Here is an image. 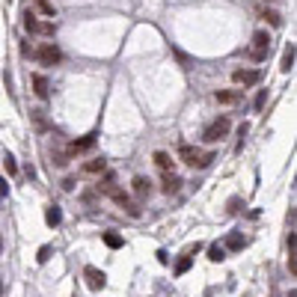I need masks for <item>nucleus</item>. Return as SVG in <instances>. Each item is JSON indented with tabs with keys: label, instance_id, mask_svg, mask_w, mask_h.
Returning <instances> with one entry per match:
<instances>
[{
	"label": "nucleus",
	"instance_id": "nucleus-1",
	"mask_svg": "<svg viewBox=\"0 0 297 297\" xmlns=\"http://www.w3.org/2000/svg\"><path fill=\"white\" fill-rule=\"evenodd\" d=\"M229 128H232L229 116H217V119L208 122V128L202 131V140H205V143H220V140L229 134Z\"/></svg>",
	"mask_w": 297,
	"mask_h": 297
},
{
	"label": "nucleus",
	"instance_id": "nucleus-2",
	"mask_svg": "<svg viewBox=\"0 0 297 297\" xmlns=\"http://www.w3.org/2000/svg\"><path fill=\"white\" fill-rule=\"evenodd\" d=\"M24 27H27V33H36V36H54L57 33L54 21H42L33 12H24Z\"/></svg>",
	"mask_w": 297,
	"mask_h": 297
},
{
	"label": "nucleus",
	"instance_id": "nucleus-3",
	"mask_svg": "<svg viewBox=\"0 0 297 297\" xmlns=\"http://www.w3.org/2000/svg\"><path fill=\"white\" fill-rule=\"evenodd\" d=\"M268 51H271V36H268V30H259L250 45V59L262 62V59H268Z\"/></svg>",
	"mask_w": 297,
	"mask_h": 297
},
{
	"label": "nucleus",
	"instance_id": "nucleus-4",
	"mask_svg": "<svg viewBox=\"0 0 297 297\" xmlns=\"http://www.w3.org/2000/svg\"><path fill=\"white\" fill-rule=\"evenodd\" d=\"M36 59H39L42 65H57V62L62 59V51H59L54 42H45V45H39V51H36Z\"/></svg>",
	"mask_w": 297,
	"mask_h": 297
},
{
	"label": "nucleus",
	"instance_id": "nucleus-5",
	"mask_svg": "<svg viewBox=\"0 0 297 297\" xmlns=\"http://www.w3.org/2000/svg\"><path fill=\"white\" fill-rule=\"evenodd\" d=\"M232 80H235L238 86H256V83L262 80V71H259V68H235V71H232Z\"/></svg>",
	"mask_w": 297,
	"mask_h": 297
},
{
	"label": "nucleus",
	"instance_id": "nucleus-6",
	"mask_svg": "<svg viewBox=\"0 0 297 297\" xmlns=\"http://www.w3.org/2000/svg\"><path fill=\"white\" fill-rule=\"evenodd\" d=\"M83 277H86V286H89L92 292H101V289L107 286V277H104V271H98V268H92V265L83 271Z\"/></svg>",
	"mask_w": 297,
	"mask_h": 297
},
{
	"label": "nucleus",
	"instance_id": "nucleus-7",
	"mask_svg": "<svg viewBox=\"0 0 297 297\" xmlns=\"http://www.w3.org/2000/svg\"><path fill=\"white\" fill-rule=\"evenodd\" d=\"M30 80H33V92H36L42 101H48V98H51V86H48V77H45V74H33Z\"/></svg>",
	"mask_w": 297,
	"mask_h": 297
},
{
	"label": "nucleus",
	"instance_id": "nucleus-8",
	"mask_svg": "<svg viewBox=\"0 0 297 297\" xmlns=\"http://www.w3.org/2000/svg\"><path fill=\"white\" fill-rule=\"evenodd\" d=\"M199 149L196 146H190V143H184V146H178V161H184V164H190V167H196V161H199Z\"/></svg>",
	"mask_w": 297,
	"mask_h": 297
},
{
	"label": "nucleus",
	"instance_id": "nucleus-9",
	"mask_svg": "<svg viewBox=\"0 0 297 297\" xmlns=\"http://www.w3.org/2000/svg\"><path fill=\"white\" fill-rule=\"evenodd\" d=\"M95 146V134H86L83 140H74L71 146H68V155H77V152H89Z\"/></svg>",
	"mask_w": 297,
	"mask_h": 297
},
{
	"label": "nucleus",
	"instance_id": "nucleus-10",
	"mask_svg": "<svg viewBox=\"0 0 297 297\" xmlns=\"http://www.w3.org/2000/svg\"><path fill=\"white\" fill-rule=\"evenodd\" d=\"M131 187H134V193H137L140 199H146V196L152 193V181H149V178H143V176H137V178L131 181Z\"/></svg>",
	"mask_w": 297,
	"mask_h": 297
},
{
	"label": "nucleus",
	"instance_id": "nucleus-11",
	"mask_svg": "<svg viewBox=\"0 0 297 297\" xmlns=\"http://www.w3.org/2000/svg\"><path fill=\"white\" fill-rule=\"evenodd\" d=\"M238 98H241L238 89H220V92H214V101H217V104H235Z\"/></svg>",
	"mask_w": 297,
	"mask_h": 297
},
{
	"label": "nucleus",
	"instance_id": "nucleus-12",
	"mask_svg": "<svg viewBox=\"0 0 297 297\" xmlns=\"http://www.w3.org/2000/svg\"><path fill=\"white\" fill-rule=\"evenodd\" d=\"M173 164H176V161H173L167 152H155V167H158L164 176H167V173H173Z\"/></svg>",
	"mask_w": 297,
	"mask_h": 297
},
{
	"label": "nucleus",
	"instance_id": "nucleus-13",
	"mask_svg": "<svg viewBox=\"0 0 297 297\" xmlns=\"http://www.w3.org/2000/svg\"><path fill=\"white\" fill-rule=\"evenodd\" d=\"M80 170H83L86 176H98V173H104V170H107V164H104V158H92V161H86Z\"/></svg>",
	"mask_w": 297,
	"mask_h": 297
},
{
	"label": "nucleus",
	"instance_id": "nucleus-14",
	"mask_svg": "<svg viewBox=\"0 0 297 297\" xmlns=\"http://www.w3.org/2000/svg\"><path fill=\"white\" fill-rule=\"evenodd\" d=\"M178 187H181V178H178L176 173H167V176H164V184H161V190H164V193H176Z\"/></svg>",
	"mask_w": 297,
	"mask_h": 297
},
{
	"label": "nucleus",
	"instance_id": "nucleus-15",
	"mask_svg": "<svg viewBox=\"0 0 297 297\" xmlns=\"http://www.w3.org/2000/svg\"><path fill=\"white\" fill-rule=\"evenodd\" d=\"M45 223L54 229V226H59L62 223V211L57 208V205H48V211H45Z\"/></svg>",
	"mask_w": 297,
	"mask_h": 297
},
{
	"label": "nucleus",
	"instance_id": "nucleus-16",
	"mask_svg": "<svg viewBox=\"0 0 297 297\" xmlns=\"http://www.w3.org/2000/svg\"><path fill=\"white\" fill-rule=\"evenodd\" d=\"M280 68H283V71H292V68H295V45H289V48H286V54H283V62H280Z\"/></svg>",
	"mask_w": 297,
	"mask_h": 297
},
{
	"label": "nucleus",
	"instance_id": "nucleus-17",
	"mask_svg": "<svg viewBox=\"0 0 297 297\" xmlns=\"http://www.w3.org/2000/svg\"><path fill=\"white\" fill-rule=\"evenodd\" d=\"M190 265H193V256H187V253H184V256H181V259L176 262V277L187 274V271H190Z\"/></svg>",
	"mask_w": 297,
	"mask_h": 297
},
{
	"label": "nucleus",
	"instance_id": "nucleus-18",
	"mask_svg": "<svg viewBox=\"0 0 297 297\" xmlns=\"http://www.w3.org/2000/svg\"><path fill=\"white\" fill-rule=\"evenodd\" d=\"M262 18H265L271 27H280V24H283V18H280V12H277V9H262Z\"/></svg>",
	"mask_w": 297,
	"mask_h": 297
},
{
	"label": "nucleus",
	"instance_id": "nucleus-19",
	"mask_svg": "<svg viewBox=\"0 0 297 297\" xmlns=\"http://www.w3.org/2000/svg\"><path fill=\"white\" fill-rule=\"evenodd\" d=\"M101 238H104V244H107L110 250H119V247H122V235H116V232H104Z\"/></svg>",
	"mask_w": 297,
	"mask_h": 297
},
{
	"label": "nucleus",
	"instance_id": "nucleus-20",
	"mask_svg": "<svg viewBox=\"0 0 297 297\" xmlns=\"http://www.w3.org/2000/svg\"><path fill=\"white\" fill-rule=\"evenodd\" d=\"M33 3H36V9H39L45 18H54V3H51V0H33Z\"/></svg>",
	"mask_w": 297,
	"mask_h": 297
},
{
	"label": "nucleus",
	"instance_id": "nucleus-21",
	"mask_svg": "<svg viewBox=\"0 0 297 297\" xmlns=\"http://www.w3.org/2000/svg\"><path fill=\"white\" fill-rule=\"evenodd\" d=\"M208 259H211V262H223V259H226V250H223L220 244H214V247L208 250Z\"/></svg>",
	"mask_w": 297,
	"mask_h": 297
},
{
	"label": "nucleus",
	"instance_id": "nucleus-22",
	"mask_svg": "<svg viewBox=\"0 0 297 297\" xmlns=\"http://www.w3.org/2000/svg\"><path fill=\"white\" fill-rule=\"evenodd\" d=\"M30 116H33V125H36L39 131H45V128H48V122H45V113H42V110H33Z\"/></svg>",
	"mask_w": 297,
	"mask_h": 297
},
{
	"label": "nucleus",
	"instance_id": "nucleus-23",
	"mask_svg": "<svg viewBox=\"0 0 297 297\" xmlns=\"http://www.w3.org/2000/svg\"><path fill=\"white\" fill-rule=\"evenodd\" d=\"M244 244H247V241H244L241 235H229V241H226V247H229V250H241Z\"/></svg>",
	"mask_w": 297,
	"mask_h": 297
},
{
	"label": "nucleus",
	"instance_id": "nucleus-24",
	"mask_svg": "<svg viewBox=\"0 0 297 297\" xmlns=\"http://www.w3.org/2000/svg\"><path fill=\"white\" fill-rule=\"evenodd\" d=\"M3 167H6V173H9V176H15V173H18V164H15V158H12V155H6V158H3Z\"/></svg>",
	"mask_w": 297,
	"mask_h": 297
},
{
	"label": "nucleus",
	"instance_id": "nucleus-25",
	"mask_svg": "<svg viewBox=\"0 0 297 297\" xmlns=\"http://www.w3.org/2000/svg\"><path fill=\"white\" fill-rule=\"evenodd\" d=\"M211 161H214V152H205V155H199V161H196V167H199V170H205V167H208Z\"/></svg>",
	"mask_w": 297,
	"mask_h": 297
},
{
	"label": "nucleus",
	"instance_id": "nucleus-26",
	"mask_svg": "<svg viewBox=\"0 0 297 297\" xmlns=\"http://www.w3.org/2000/svg\"><path fill=\"white\" fill-rule=\"evenodd\" d=\"M51 253H54V250H51V247H48V244H45V247H42V250H39V256H36V262H39V265H45V262H48V259H51Z\"/></svg>",
	"mask_w": 297,
	"mask_h": 297
},
{
	"label": "nucleus",
	"instance_id": "nucleus-27",
	"mask_svg": "<svg viewBox=\"0 0 297 297\" xmlns=\"http://www.w3.org/2000/svg\"><path fill=\"white\" fill-rule=\"evenodd\" d=\"M265 98H268V92H265V89H259L256 101H253V104H256V110H262V107H265Z\"/></svg>",
	"mask_w": 297,
	"mask_h": 297
},
{
	"label": "nucleus",
	"instance_id": "nucleus-28",
	"mask_svg": "<svg viewBox=\"0 0 297 297\" xmlns=\"http://www.w3.org/2000/svg\"><path fill=\"white\" fill-rule=\"evenodd\" d=\"M238 208H241V199H238V196H235V199H229V214H235Z\"/></svg>",
	"mask_w": 297,
	"mask_h": 297
},
{
	"label": "nucleus",
	"instance_id": "nucleus-29",
	"mask_svg": "<svg viewBox=\"0 0 297 297\" xmlns=\"http://www.w3.org/2000/svg\"><path fill=\"white\" fill-rule=\"evenodd\" d=\"M9 190V184H6V178H0V193H6Z\"/></svg>",
	"mask_w": 297,
	"mask_h": 297
},
{
	"label": "nucleus",
	"instance_id": "nucleus-30",
	"mask_svg": "<svg viewBox=\"0 0 297 297\" xmlns=\"http://www.w3.org/2000/svg\"><path fill=\"white\" fill-rule=\"evenodd\" d=\"M289 297H297V292H295V289H292V295H289Z\"/></svg>",
	"mask_w": 297,
	"mask_h": 297
},
{
	"label": "nucleus",
	"instance_id": "nucleus-31",
	"mask_svg": "<svg viewBox=\"0 0 297 297\" xmlns=\"http://www.w3.org/2000/svg\"><path fill=\"white\" fill-rule=\"evenodd\" d=\"M0 292H3V286H0Z\"/></svg>",
	"mask_w": 297,
	"mask_h": 297
},
{
	"label": "nucleus",
	"instance_id": "nucleus-32",
	"mask_svg": "<svg viewBox=\"0 0 297 297\" xmlns=\"http://www.w3.org/2000/svg\"><path fill=\"white\" fill-rule=\"evenodd\" d=\"M0 250H3V244H0Z\"/></svg>",
	"mask_w": 297,
	"mask_h": 297
}]
</instances>
